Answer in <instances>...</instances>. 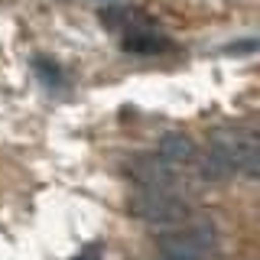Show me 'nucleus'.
<instances>
[{
    "label": "nucleus",
    "mask_w": 260,
    "mask_h": 260,
    "mask_svg": "<svg viewBox=\"0 0 260 260\" xmlns=\"http://www.w3.org/2000/svg\"><path fill=\"white\" fill-rule=\"evenodd\" d=\"M130 211L140 221L159 224V228H179L189 224V205L182 195L176 192H150V189H137V195L130 199Z\"/></svg>",
    "instance_id": "1"
},
{
    "label": "nucleus",
    "mask_w": 260,
    "mask_h": 260,
    "mask_svg": "<svg viewBox=\"0 0 260 260\" xmlns=\"http://www.w3.org/2000/svg\"><path fill=\"white\" fill-rule=\"evenodd\" d=\"M159 156L169 162V166H192L195 169V162H199V143L189 140V137H182V134H169V137H162V143H159Z\"/></svg>",
    "instance_id": "2"
},
{
    "label": "nucleus",
    "mask_w": 260,
    "mask_h": 260,
    "mask_svg": "<svg viewBox=\"0 0 260 260\" xmlns=\"http://www.w3.org/2000/svg\"><path fill=\"white\" fill-rule=\"evenodd\" d=\"M124 49H127V52L146 55V52H162V49H169V43L159 36L156 29L140 26V29H134V32H127V36H124Z\"/></svg>",
    "instance_id": "3"
},
{
    "label": "nucleus",
    "mask_w": 260,
    "mask_h": 260,
    "mask_svg": "<svg viewBox=\"0 0 260 260\" xmlns=\"http://www.w3.org/2000/svg\"><path fill=\"white\" fill-rule=\"evenodd\" d=\"M36 72H39V75H46L49 85H55V81H59V72H55L49 62H36Z\"/></svg>",
    "instance_id": "4"
},
{
    "label": "nucleus",
    "mask_w": 260,
    "mask_h": 260,
    "mask_svg": "<svg viewBox=\"0 0 260 260\" xmlns=\"http://www.w3.org/2000/svg\"><path fill=\"white\" fill-rule=\"evenodd\" d=\"M75 260H101V247H85Z\"/></svg>",
    "instance_id": "5"
}]
</instances>
